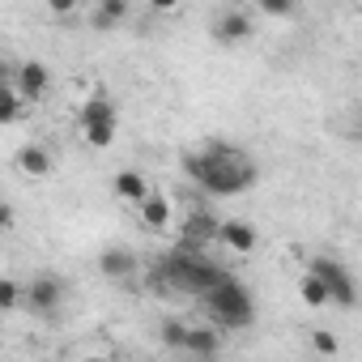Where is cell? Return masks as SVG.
<instances>
[{
    "mask_svg": "<svg viewBox=\"0 0 362 362\" xmlns=\"http://www.w3.org/2000/svg\"><path fill=\"white\" fill-rule=\"evenodd\" d=\"M111 188H115L119 201H128V205H136V209L153 197V192H149V179H145L141 170H119V175L111 179Z\"/></svg>",
    "mask_w": 362,
    "mask_h": 362,
    "instance_id": "cell-10",
    "label": "cell"
},
{
    "mask_svg": "<svg viewBox=\"0 0 362 362\" xmlns=\"http://www.w3.org/2000/svg\"><path fill=\"white\" fill-rule=\"evenodd\" d=\"M264 13L269 18H286V13H294V5H286V0H264Z\"/></svg>",
    "mask_w": 362,
    "mask_h": 362,
    "instance_id": "cell-22",
    "label": "cell"
},
{
    "mask_svg": "<svg viewBox=\"0 0 362 362\" xmlns=\"http://www.w3.org/2000/svg\"><path fill=\"white\" fill-rule=\"evenodd\" d=\"M98 269H103V277L124 281V277H132L141 264H136V252H128V247H107V252L98 256Z\"/></svg>",
    "mask_w": 362,
    "mask_h": 362,
    "instance_id": "cell-11",
    "label": "cell"
},
{
    "mask_svg": "<svg viewBox=\"0 0 362 362\" xmlns=\"http://www.w3.org/2000/svg\"><path fill=\"white\" fill-rule=\"evenodd\" d=\"M136 214H141L145 230H166V226H170V201H166L162 192H153V197H149Z\"/></svg>",
    "mask_w": 362,
    "mask_h": 362,
    "instance_id": "cell-13",
    "label": "cell"
},
{
    "mask_svg": "<svg viewBox=\"0 0 362 362\" xmlns=\"http://www.w3.org/2000/svg\"><path fill=\"white\" fill-rule=\"evenodd\" d=\"M188 324H179V320H162V341L170 345V349H184L188 345Z\"/></svg>",
    "mask_w": 362,
    "mask_h": 362,
    "instance_id": "cell-19",
    "label": "cell"
},
{
    "mask_svg": "<svg viewBox=\"0 0 362 362\" xmlns=\"http://www.w3.org/2000/svg\"><path fill=\"white\" fill-rule=\"evenodd\" d=\"M153 281L162 290H179V294H192V298H205L214 294L222 281H230V273L209 260L205 252H188V247H175L166 252L158 264H153Z\"/></svg>",
    "mask_w": 362,
    "mask_h": 362,
    "instance_id": "cell-2",
    "label": "cell"
},
{
    "mask_svg": "<svg viewBox=\"0 0 362 362\" xmlns=\"http://www.w3.org/2000/svg\"><path fill=\"white\" fill-rule=\"evenodd\" d=\"M218 345H222V341H218V332H214V328H192V332H188V345H184V349H188V354H192L197 362H209V358L218 354Z\"/></svg>",
    "mask_w": 362,
    "mask_h": 362,
    "instance_id": "cell-14",
    "label": "cell"
},
{
    "mask_svg": "<svg viewBox=\"0 0 362 362\" xmlns=\"http://www.w3.org/2000/svg\"><path fill=\"white\" fill-rule=\"evenodd\" d=\"M252 35H256V22H252V13H247V9H239V5L222 9V13H218V22H214V39H218L222 47L247 43Z\"/></svg>",
    "mask_w": 362,
    "mask_h": 362,
    "instance_id": "cell-6",
    "label": "cell"
},
{
    "mask_svg": "<svg viewBox=\"0 0 362 362\" xmlns=\"http://www.w3.org/2000/svg\"><path fill=\"white\" fill-rule=\"evenodd\" d=\"M205 303V311H209V320L218 324V328H252V320H256V298H252V290L243 286V281H222L214 294H205L201 298Z\"/></svg>",
    "mask_w": 362,
    "mask_h": 362,
    "instance_id": "cell-3",
    "label": "cell"
},
{
    "mask_svg": "<svg viewBox=\"0 0 362 362\" xmlns=\"http://www.w3.org/2000/svg\"><path fill=\"white\" fill-rule=\"evenodd\" d=\"M64 303V286L56 277H35L26 286V307L39 311V315H56V307Z\"/></svg>",
    "mask_w": 362,
    "mask_h": 362,
    "instance_id": "cell-9",
    "label": "cell"
},
{
    "mask_svg": "<svg viewBox=\"0 0 362 362\" xmlns=\"http://www.w3.org/2000/svg\"><path fill=\"white\" fill-rule=\"evenodd\" d=\"M298 294H303V303H307V307H324V303H332L328 286H324L315 273H303V281H298Z\"/></svg>",
    "mask_w": 362,
    "mask_h": 362,
    "instance_id": "cell-16",
    "label": "cell"
},
{
    "mask_svg": "<svg viewBox=\"0 0 362 362\" xmlns=\"http://www.w3.org/2000/svg\"><path fill=\"white\" fill-rule=\"evenodd\" d=\"M13 86H18V94H22L26 103H39V98L47 94V86H52V69H47L43 60H26V64H18Z\"/></svg>",
    "mask_w": 362,
    "mask_h": 362,
    "instance_id": "cell-7",
    "label": "cell"
},
{
    "mask_svg": "<svg viewBox=\"0 0 362 362\" xmlns=\"http://www.w3.org/2000/svg\"><path fill=\"white\" fill-rule=\"evenodd\" d=\"M184 170L197 188H205L209 197H239L256 184V162L222 141H209L205 149L184 153Z\"/></svg>",
    "mask_w": 362,
    "mask_h": 362,
    "instance_id": "cell-1",
    "label": "cell"
},
{
    "mask_svg": "<svg viewBox=\"0 0 362 362\" xmlns=\"http://www.w3.org/2000/svg\"><path fill=\"white\" fill-rule=\"evenodd\" d=\"M218 243H226L230 252L247 256V252H256L260 235H256V226H252V222H222V235H218Z\"/></svg>",
    "mask_w": 362,
    "mask_h": 362,
    "instance_id": "cell-12",
    "label": "cell"
},
{
    "mask_svg": "<svg viewBox=\"0 0 362 362\" xmlns=\"http://www.w3.org/2000/svg\"><path fill=\"white\" fill-rule=\"evenodd\" d=\"M81 136L94 149H107L115 141V103H111L107 90H94L86 98V107H81Z\"/></svg>",
    "mask_w": 362,
    "mask_h": 362,
    "instance_id": "cell-4",
    "label": "cell"
},
{
    "mask_svg": "<svg viewBox=\"0 0 362 362\" xmlns=\"http://www.w3.org/2000/svg\"><path fill=\"white\" fill-rule=\"evenodd\" d=\"M18 166H22L26 175H47V170H52V153H47L43 145H26V149L18 153Z\"/></svg>",
    "mask_w": 362,
    "mask_h": 362,
    "instance_id": "cell-15",
    "label": "cell"
},
{
    "mask_svg": "<svg viewBox=\"0 0 362 362\" xmlns=\"http://www.w3.org/2000/svg\"><path fill=\"white\" fill-rule=\"evenodd\" d=\"M86 362H103V358H86Z\"/></svg>",
    "mask_w": 362,
    "mask_h": 362,
    "instance_id": "cell-23",
    "label": "cell"
},
{
    "mask_svg": "<svg viewBox=\"0 0 362 362\" xmlns=\"http://www.w3.org/2000/svg\"><path fill=\"white\" fill-rule=\"evenodd\" d=\"M222 235V222L205 209H197L188 222H184V239H179V247H188V252H205V243H214Z\"/></svg>",
    "mask_w": 362,
    "mask_h": 362,
    "instance_id": "cell-8",
    "label": "cell"
},
{
    "mask_svg": "<svg viewBox=\"0 0 362 362\" xmlns=\"http://www.w3.org/2000/svg\"><path fill=\"white\" fill-rule=\"evenodd\" d=\"M311 345H315V354H324V358H332V354L341 349V345H337V337H332L328 328H315V332H311Z\"/></svg>",
    "mask_w": 362,
    "mask_h": 362,
    "instance_id": "cell-21",
    "label": "cell"
},
{
    "mask_svg": "<svg viewBox=\"0 0 362 362\" xmlns=\"http://www.w3.org/2000/svg\"><path fill=\"white\" fill-rule=\"evenodd\" d=\"M22 94H18V86H0V124H13L18 115H22Z\"/></svg>",
    "mask_w": 362,
    "mask_h": 362,
    "instance_id": "cell-18",
    "label": "cell"
},
{
    "mask_svg": "<svg viewBox=\"0 0 362 362\" xmlns=\"http://www.w3.org/2000/svg\"><path fill=\"white\" fill-rule=\"evenodd\" d=\"M307 273H315L324 286H328V294H332V303H341L345 311L349 307H358V286H354V277H349V269L337 260V256H315L311 264H307Z\"/></svg>",
    "mask_w": 362,
    "mask_h": 362,
    "instance_id": "cell-5",
    "label": "cell"
},
{
    "mask_svg": "<svg viewBox=\"0 0 362 362\" xmlns=\"http://www.w3.org/2000/svg\"><path fill=\"white\" fill-rule=\"evenodd\" d=\"M128 18V5H124V0H103V5L94 9V26L98 30H111L115 22H124Z\"/></svg>",
    "mask_w": 362,
    "mask_h": 362,
    "instance_id": "cell-17",
    "label": "cell"
},
{
    "mask_svg": "<svg viewBox=\"0 0 362 362\" xmlns=\"http://www.w3.org/2000/svg\"><path fill=\"white\" fill-rule=\"evenodd\" d=\"M22 298H26V290H22L13 277L0 281V307H5V311H18V307H22Z\"/></svg>",
    "mask_w": 362,
    "mask_h": 362,
    "instance_id": "cell-20",
    "label": "cell"
}]
</instances>
